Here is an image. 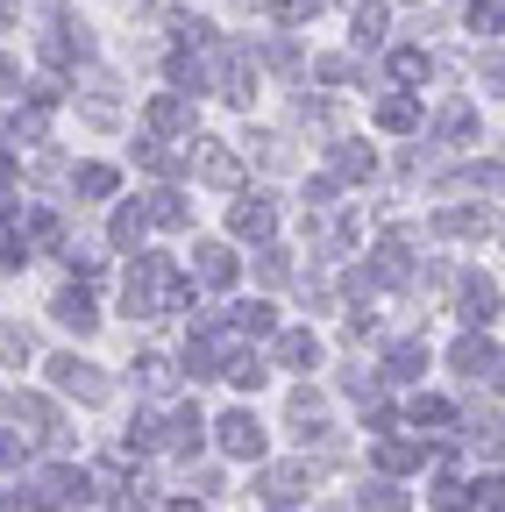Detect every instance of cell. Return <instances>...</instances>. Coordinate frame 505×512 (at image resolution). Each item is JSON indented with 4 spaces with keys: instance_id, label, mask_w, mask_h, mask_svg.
Instances as JSON below:
<instances>
[{
    "instance_id": "1",
    "label": "cell",
    "mask_w": 505,
    "mask_h": 512,
    "mask_svg": "<svg viewBox=\"0 0 505 512\" xmlns=\"http://www.w3.org/2000/svg\"><path fill=\"white\" fill-rule=\"evenodd\" d=\"M249 86H257V57L242 43H221L214 50V93H228L235 107H249Z\"/></svg>"
},
{
    "instance_id": "2",
    "label": "cell",
    "mask_w": 505,
    "mask_h": 512,
    "mask_svg": "<svg viewBox=\"0 0 505 512\" xmlns=\"http://www.w3.org/2000/svg\"><path fill=\"white\" fill-rule=\"evenodd\" d=\"M50 377H57V392H72V399H86V406L107 399V370H93V363H79V356H57Z\"/></svg>"
},
{
    "instance_id": "3",
    "label": "cell",
    "mask_w": 505,
    "mask_h": 512,
    "mask_svg": "<svg viewBox=\"0 0 505 512\" xmlns=\"http://www.w3.org/2000/svg\"><path fill=\"white\" fill-rule=\"evenodd\" d=\"M221 456H235V463H257L264 456V427L257 420H249V413H221Z\"/></svg>"
},
{
    "instance_id": "4",
    "label": "cell",
    "mask_w": 505,
    "mask_h": 512,
    "mask_svg": "<svg viewBox=\"0 0 505 512\" xmlns=\"http://www.w3.org/2000/svg\"><path fill=\"white\" fill-rule=\"evenodd\" d=\"M313 484H321V463H306V456H299V463H278V470H264V498H271V505H285V498H306Z\"/></svg>"
},
{
    "instance_id": "5",
    "label": "cell",
    "mask_w": 505,
    "mask_h": 512,
    "mask_svg": "<svg viewBox=\"0 0 505 512\" xmlns=\"http://www.w3.org/2000/svg\"><path fill=\"white\" fill-rule=\"evenodd\" d=\"M228 228H235L242 242H271V228H278V207L264 200V192H249V200H235V207H228Z\"/></svg>"
},
{
    "instance_id": "6",
    "label": "cell",
    "mask_w": 505,
    "mask_h": 512,
    "mask_svg": "<svg viewBox=\"0 0 505 512\" xmlns=\"http://www.w3.org/2000/svg\"><path fill=\"white\" fill-rule=\"evenodd\" d=\"M193 278L214 285V292H228V285H235V249H228V242H200V249H193Z\"/></svg>"
},
{
    "instance_id": "7",
    "label": "cell",
    "mask_w": 505,
    "mask_h": 512,
    "mask_svg": "<svg viewBox=\"0 0 505 512\" xmlns=\"http://www.w3.org/2000/svg\"><path fill=\"white\" fill-rule=\"evenodd\" d=\"M200 434H207L200 406H178V413L157 427V448H178V456H193V448H200Z\"/></svg>"
},
{
    "instance_id": "8",
    "label": "cell",
    "mask_w": 505,
    "mask_h": 512,
    "mask_svg": "<svg viewBox=\"0 0 505 512\" xmlns=\"http://www.w3.org/2000/svg\"><path fill=\"white\" fill-rule=\"evenodd\" d=\"M8 413H15L22 427H36L43 441H65V427H57V413H50V399H36V392H15V399H8Z\"/></svg>"
},
{
    "instance_id": "9",
    "label": "cell",
    "mask_w": 505,
    "mask_h": 512,
    "mask_svg": "<svg viewBox=\"0 0 505 512\" xmlns=\"http://www.w3.org/2000/svg\"><path fill=\"white\" fill-rule=\"evenodd\" d=\"M150 128H157V136H185V128H193V100H185V93H157L150 100Z\"/></svg>"
},
{
    "instance_id": "10",
    "label": "cell",
    "mask_w": 505,
    "mask_h": 512,
    "mask_svg": "<svg viewBox=\"0 0 505 512\" xmlns=\"http://www.w3.org/2000/svg\"><path fill=\"white\" fill-rule=\"evenodd\" d=\"M449 370H456V377H484V370H498V356H491V342L470 328V335L449 349Z\"/></svg>"
},
{
    "instance_id": "11",
    "label": "cell",
    "mask_w": 505,
    "mask_h": 512,
    "mask_svg": "<svg viewBox=\"0 0 505 512\" xmlns=\"http://www.w3.org/2000/svg\"><path fill=\"white\" fill-rule=\"evenodd\" d=\"M456 306H463V320H470V328H484V320L498 313V285H491V278H463Z\"/></svg>"
},
{
    "instance_id": "12",
    "label": "cell",
    "mask_w": 505,
    "mask_h": 512,
    "mask_svg": "<svg viewBox=\"0 0 505 512\" xmlns=\"http://www.w3.org/2000/svg\"><path fill=\"white\" fill-rule=\"evenodd\" d=\"M377 463H385L392 477H406V470L434 463V448H427V441H377Z\"/></svg>"
},
{
    "instance_id": "13",
    "label": "cell",
    "mask_w": 505,
    "mask_h": 512,
    "mask_svg": "<svg viewBox=\"0 0 505 512\" xmlns=\"http://www.w3.org/2000/svg\"><path fill=\"white\" fill-rule=\"evenodd\" d=\"M434 228H441V235H456V242H470V235H491V214H484V207H441Z\"/></svg>"
},
{
    "instance_id": "14",
    "label": "cell",
    "mask_w": 505,
    "mask_h": 512,
    "mask_svg": "<svg viewBox=\"0 0 505 512\" xmlns=\"http://www.w3.org/2000/svg\"><path fill=\"white\" fill-rule=\"evenodd\" d=\"M370 271H377V285H406V235H385V242H377Z\"/></svg>"
},
{
    "instance_id": "15",
    "label": "cell",
    "mask_w": 505,
    "mask_h": 512,
    "mask_svg": "<svg viewBox=\"0 0 505 512\" xmlns=\"http://www.w3.org/2000/svg\"><path fill=\"white\" fill-rule=\"evenodd\" d=\"M193 171L207 178V185H235V157H228V143H200V157H193Z\"/></svg>"
},
{
    "instance_id": "16",
    "label": "cell",
    "mask_w": 505,
    "mask_h": 512,
    "mask_svg": "<svg viewBox=\"0 0 505 512\" xmlns=\"http://www.w3.org/2000/svg\"><path fill=\"white\" fill-rule=\"evenodd\" d=\"M278 363L285 370H313V363H321V342H313L306 328H292V335H278Z\"/></svg>"
},
{
    "instance_id": "17",
    "label": "cell",
    "mask_w": 505,
    "mask_h": 512,
    "mask_svg": "<svg viewBox=\"0 0 505 512\" xmlns=\"http://www.w3.org/2000/svg\"><path fill=\"white\" fill-rule=\"evenodd\" d=\"M349 36H356V50H377V43H385V8L363 0V8L349 15Z\"/></svg>"
},
{
    "instance_id": "18",
    "label": "cell",
    "mask_w": 505,
    "mask_h": 512,
    "mask_svg": "<svg viewBox=\"0 0 505 512\" xmlns=\"http://www.w3.org/2000/svg\"><path fill=\"white\" fill-rule=\"evenodd\" d=\"M228 320H235V335H242V342H249V335H257V342H264V335H278V313H271L264 299H257V306H235Z\"/></svg>"
},
{
    "instance_id": "19",
    "label": "cell",
    "mask_w": 505,
    "mask_h": 512,
    "mask_svg": "<svg viewBox=\"0 0 505 512\" xmlns=\"http://www.w3.org/2000/svg\"><path fill=\"white\" fill-rule=\"evenodd\" d=\"M57 320H65V328H79V335H93V328H100V313H93V299H86V292H57Z\"/></svg>"
},
{
    "instance_id": "20",
    "label": "cell",
    "mask_w": 505,
    "mask_h": 512,
    "mask_svg": "<svg viewBox=\"0 0 505 512\" xmlns=\"http://www.w3.org/2000/svg\"><path fill=\"white\" fill-rule=\"evenodd\" d=\"M377 128H392V136H406V128H420V107H413L406 93H392V100H377Z\"/></svg>"
},
{
    "instance_id": "21",
    "label": "cell",
    "mask_w": 505,
    "mask_h": 512,
    "mask_svg": "<svg viewBox=\"0 0 505 512\" xmlns=\"http://www.w3.org/2000/svg\"><path fill=\"white\" fill-rule=\"evenodd\" d=\"M164 72H171V86H178V93H185V86H193V93H200V86H207V64H200V57H193V50H185V43H178V50H171V64H164Z\"/></svg>"
},
{
    "instance_id": "22",
    "label": "cell",
    "mask_w": 505,
    "mask_h": 512,
    "mask_svg": "<svg viewBox=\"0 0 505 512\" xmlns=\"http://www.w3.org/2000/svg\"><path fill=\"white\" fill-rule=\"evenodd\" d=\"M370 171H377V157H370L363 143H342V150H335V178H342V185H356V178H370Z\"/></svg>"
},
{
    "instance_id": "23",
    "label": "cell",
    "mask_w": 505,
    "mask_h": 512,
    "mask_svg": "<svg viewBox=\"0 0 505 512\" xmlns=\"http://www.w3.org/2000/svg\"><path fill=\"white\" fill-rule=\"evenodd\" d=\"M143 228H150V207H121L107 235H114V249H136V242H143Z\"/></svg>"
},
{
    "instance_id": "24",
    "label": "cell",
    "mask_w": 505,
    "mask_h": 512,
    "mask_svg": "<svg viewBox=\"0 0 505 512\" xmlns=\"http://www.w3.org/2000/svg\"><path fill=\"white\" fill-rule=\"evenodd\" d=\"M434 128H441V143H470V136H477V114L456 100V107H441V121H434Z\"/></svg>"
},
{
    "instance_id": "25",
    "label": "cell",
    "mask_w": 505,
    "mask_h": 512,
    "mask_svg": "<svg viewBox=\"0 0 505 512\" xmlns=\"http://www.w3.org/2000/svg\"><path fill=\"white\" fill-rule=\"evenodd\" d=\"M385 370H392V377H420V370H427V342H392Z\"/></svg>"
},
{
    "instance_id": "26",
    "label": "cell",
    "mask_w": 505,
    "mask_h": 512,
    "mask_svg": "<svg viewBox=\"0 0 505 512\" xmlns=\"http://www.w3.org/2000/svg\"><path fill=\"white\" fill-rule=\"evenodd\" d=\"M292 420H299V427H313V434L328 441V427H321V420H328V399H321V392H292Z\"/></svg>"
},
{
    "instance_id": "27",
    "label": "cell",
    "mask_w": 505,
    "mask_h": 512,
    "mask_svg": "<svg viewBox=\"0 0 505 512\" xmlns=\"http://www.w3.org/2000/svg\"><path fill=\"white\" fill-rule=\"evenodd\" d=\"M363 512H406V491L392 477H377V484H363Z\"/></svg>"
},
{
    "instance_id": "28",
    "label": "cell",
    "mask_w": 505,
    "mask_h": 512,
    "mask_svg": "<svg viewBox=\"0 0 505 512\" xmlns=\"http://www.w3.org/2000/svg\"><path fill=\"white\" fill-rule=\"evenodd\" d=\"M427 72H434L427 50H392V79H399V86H420Z\"/></svg>"
},
{
    "instance_id": "29",
    "label": "cell",
    "mask_w": 505,
    "mask_h": 512,
    "mask_svg": "<svg viewBox=\"0 0 505 512\" xmlns=\"http://www.w3.org/2000/svg\"><path fill=\"white\" fill-rule=\"evenodd\" d=\"M114 185H121V178H114L107 164H86V171H79V192H86V200H114Z\"/></svg>"
},
{
    "instance_id": "30",
    "label": "cell",
    "mask_w": 505,
    "mask_h": 512,
    "mask_svg": "<svg viewBox=\"0 0 505 512\" xmlns=\"http://www.w3.org/2000/svg\"><path fill=\"white\" fill-rule=\"evenodd\" d=\"M136 370H143V384H150V392H171V384H178V363H171V356H143Z\"/></svg>"
},
{
    "instance_id": "31",
    "label": "cell",
    "mask_w": 505,
    "mask_h": 512,
    "mask_svg": "<svg viewBox=\"0 0 505 512\" xmlns=\"http://www.w3.org/2000/svg\"><path fill=\"white\" fill-rule=\"evenodd\" d=\"M57 242H65V228H57V214H29V249H57Z\"/></svg>"
},
{
    "instance_id": "32",
    "label": "cell",
    "mask_w": 505,
    "mask_h": 512,
    "mask_svg": "<svg viewBox=\"0 0 505 512\" xmlns=\"http://www.w3.org/2000/svg\"><path fill=\"white\" fill-rule=\"evenodd\" d=\"M257 278H264V285H285V278H292V256H285V249H257Z\"/></svg>"
},
{
    "instance_id": "33",
    "label": "cell",
    "mask_w": 505,
    "mask_h": 512,
    "mask_svg": "<svg viewBox=\"0 0 505 512\" xmlns=\"http://www.w3.org/2000/svg\"><path fill=\"white\" fill-rule=\"evenodd\" d=\"M470 498H477V491L456 484V477H441V484H434V505H441V512H470Z\"/></svg>"
},
{
    "instance_id": "34",
    "label": "cell",
    "mask_w": 505,
    "mask_h": 512,
    "mask_svg": "<svg viewBox=\"0 0 505 512\" xmlns=\"http://www.w3.org/2000/svg\"><path fill=\"white\" fill-rule=\"evenodd\" d=\"M470 29L498 36V29H505V0H470Z\"/></svg>"
},
{
    "instance_id": "35",
    "label": "cell",
    "mask_w": 505,
    "mask_h": 512,
    "mask_svg": "<svg viewBox=\"0 0 505 512\" xmlns=\"http://www.w3.org/2000/svg\"><path fill=\"white\" fill-rule=\"evenodd\" d=\"M150 221H157V228H185V200H178V192H157V200H150Z\"/></svg>"
},
{
    "instance_id": "36",
    "label": "cell",
    "mask_w": 505,
    "mask_h": 512,
    "mask_svg": "<svg viewBox=\"0 0 505 512\" xmlns=\"http://www.w3.org/2000/svg\"><path fill=\"white\" fill-rule=\"evenodd\" d=\"M463 185H470V192H505V164H470Z\"/></svg>"
},
{
    "instance_id": "37",
    "label": "cell",
    "mask_w": 505,
    "mask_h": 512,
    "mask_svg": "<svg viewBox=\"0 0 505 512\" xmlns=\"http://www.w3.org/2000/svg\"><path fill=\"white\" fill-rule=\"evenodd\" d=\"M228 384H242V392H257V384H264V363H257V356H235V363H228Z\"/></svg>"
},
{
    "instance_id": "38",
    "label": "cell",
    "mask_w": 505,
    "mask_h": 512,
    "mask_svg": "<svg viewBox=\"0 0 505 512\" xmlns=\"http://www.w3.org/2000/svg\"><path fill=\"white\" fill-rule=\"evenodd\" d=\"M257 157H264V171H292V150L278 136H257Z\"/></svg>"
},
{
    "instance_id": "39",
    "label": "cell",
    "mask_w": 505,
    "mask_h": 512,
    "mask_svg": "<svg viewBox=\"0 0 505 512\" xmlns=\"http://www.w3.org/2000/svg\"><path fill=\"white\" fill-rule=\"evenodd\" d=\"M413 427H449V406H441V399H413Z\"/></svg>"
},
{
    "instance_id": "40",
    "label": "cell",
    "mask_w": 505,
    "mask_h": 512,
    "mask_svg": "<svg viewBox=\"0 0 505 512\" xmlns=\"http://www.w3.org/2000/svg\"><path fill=\"white\" fill-rule=\"evenodd\" d=\"M29 463V441L22 434H0V470H22Z\"/></svg>"
},
{
    "instance_id": "41",
    "label": "cell",
    "mask_w": 505,
    "mask_h": 512,
    "mask_svg": "<svg viewBox=\"0 0 505 512\" xmlns=\"http://www.w3.org/2000/svg\"><path fill=\"white\" fill-rule=\"evenodd\" d=\"M321 79H328V86H349V79H356V57H321Z\"/></svg>"
},
{
    "instance_id": "42",
    "label": "cell",
    "mask_w": 505,
    "mask_h": 512,
    "mask_svg": "<svg viewBox=\"0 0 505 512\" xmlns=\"http://www.w3.org/2000/svg\"><path fill=\"white\" fill-rule=\"evenodd\" d=\"M0 356H8V363H29V335H22V328H0Z\"/></svg>"
},
{
    "instance_id": "43",
    "label": "cell",
    "mask_w": 505,
    "mask_h": 512,
    "mask_svg": "<svg viewBox=\"0 0 505 512\" xmlns=\"http://www.w3.org/2000/svg\"><path fill=\"white\" fill-rule=\"evenodd\" d=\"M321 15V0H278V22H313Z\"/></svg>"
},
{
    "instance_id": "44",
    "label": "cell",
    "mask_w": 505,
    "mask_h": 512,
    "mask_svg": "<svg viewBox=\"0 0 505 512\" xmlns=\"http://www.w3.org/2000/svg\"><path fill=\"white\" fill-rule=\"evenodd\" d=\"M477 79H484L491 93H505V57H484V64H477Z\"/></svg>"
},
{
    "instance_id": "45",
    "label": "cell",
    "mask_w": 505,
    "mask_h": 512,
    "mask_svg": "<svg viewBox=\"0 0 505 512\" xmlns=\"http://www.w3.org/2000/svg\"><path fill=\"white\" fill-rule=\"evenodd\" d=\"M143 164H150V171H164V178L178 171V157H171V150H157V143H143Z\"/></svg>"
},
{
    "instance_id": "46",
    "label": "cell",
    "mask_w": 505,
    "mask_h": 512,
    "mask_svg": "<svg viewBox=\"0 0 505 512\" xmlns=\"http://www.w3.org/2000/svg\"><path fill=\"white\" fill-rule=\"evenodd\" d=\"M264 57H271V64H278V72H299V50H292V43H271V50H264Z\"/></svg>"
},
{
    "instance_id": "47",
    "label": "cell",
    "mask_w": 505,
    "mask_h": 512,
    "mask_svg": "<svg viewBox=\"0 0 505 512\" xmlns=\"http://www.w3.org/2000/svg\"><path fill=\"white\" fill-rule=\"evenodd\" d=\"M477 498H484V505H505V477H484V484H477Z\"/></svg>"
},
{
    "instance_id": "48",
    "label": "cell",
    "mask_w": 505,
    "mask_h": 512,
    "mask_svg": "<svg viewBox=\"0 0 505 512\" xmlns=\"http://www.w3.org/2000/svg\"><path fill=\"white\" fill-rule=\"evenodd\" d=\"M8 86H15V64H8V57H0V93H8Z\"/></svg>"
},
{
    "instance_id": "49",
    "label": "cell",
    "mask_w": 505,
    "mask_h": 512,
    "mask_svg": "<svg viewBox=\"0 0 505 512\" xmlns=\"http://www.w3.org/2000/svg\"><path fill=\"white\" fill-rule=\"evenodd\" d=\"M8 22H15V0H0V29H8Z\"/></svg>"
},
{
    "instance_id": "50",
    "label": "cell",
    "mask_w": 505,
    "mask_h": 512,
    "mask_svg": "<svg viewBox=\"0 0 505 512\" xmlns=\"http://www.w3.org/2000/svg\"><path fill=\"white\" fill-rule=\"evenodd\" d=\"M171 512H207V505H193V498H185V505H171Z\"/></svg>"
},
{
    "instance_id": "51",
    "label": "cell",
    "mask_w": 505,
    "mask_h": 512,
    "mask_svg": "<svg viewBox=\"0 0 505 512\" xmlns=\"http://www.w3.org/2000/svg\"><path fill=\"white\" fill-rule=\"evenodd\" d=\"M0 512H15V498H8V491H0Z\"/></svg>"
},
{
    "instance_id": "52",
    "label": "cell",
    "mask_w": 505,
    "mask_h": 512,
    "mask_svg": "<svg viewBox=\"0 0 505 512\" xmlns=\"http://www.w3.org/2000/svg\"><path fill=\"white\" fill-rule=\"evenodd\" d=\"M498 392H505V363H498Z\"/></svg>"
},
{
    "instance_id": "53",
    "label": "cell",
    "mask_w": 505,
    "mask_h": 512,
    "mask_svg": "<svg viewBox=\"0 0 505 512\" xmlns=\"http://www.w3.org/2000/svg\"><path fill=\"white\" fill-rule=\"evenodd\" d=\"M328 512H356V505H328Z\"/></svg>"
}]
</instances>
